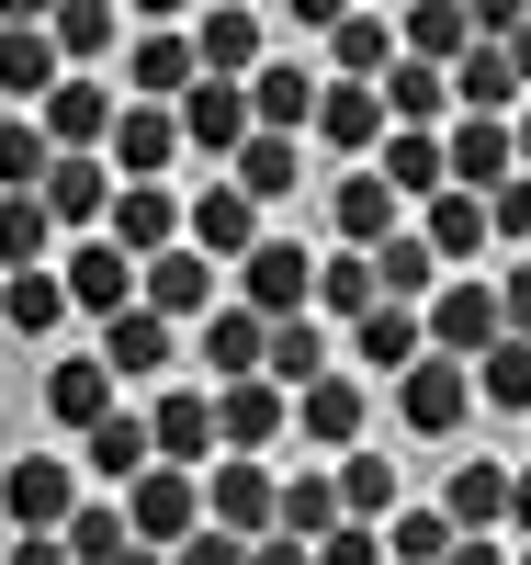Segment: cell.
<instances>
[{
    "instance_id": "cell-48",
    "label": "cell",
    "mask_w": 531,
    "mask_h": 565,
    "mask_svg": "<svg viewBox=\"0 0 531 565\" xmlns=\"http://www.w3.org/2000/svg\"><path fill=\"white\" fill-rule=\"evenodd\" d=\"M170 565H249V543H226V532H192V543H170Z\"/></svg>"
},
{
    "instance_id": "cell-28",
    "label": "cell",
    "mask_w": 531,
    "mask_h": 565,
    "mask_svg": "<svg viewBox=\"0 0 531 565\" xmlns=\"http://www.w3.org/2000/svg\"><path fill=\"white\" fill-rule=\"evenodd\" d=\"M464 45H475L464 0H407V23H396V57H407V68H453Z\"/></svg>"
},
{
    "instance_id": "cell-38",
    "label": "cell",
    "mask_w": 531,
    "mask_h": 565,
    "mask_svg": "<svg viewBox=\"0 0 531 565\" xmlns=\"http://www.w3.org/2000/svg\"><path fill=\"white\" fill-rule=\"evenodd\" d=\"M306 306H328L340 328H351V317H373V306H384V295H373V260H362V249H328V260H317V282H306Z\"/></svg>"
},
{
    "instance_id": "cell-49",
    "label": "cell",
    "mask_w": 531,
    "mask_h": 565,
    "mask_svg": "<svg viewBox=\"0 0 531 565\" xmlns=\"http://www.w3.org/2000/svg\"><path fill=\"white\" fill-rule=\"evenodd\" d=\"M0 565H68V554H57V532H23V543H0Z\"/></svg>"
},
{
    "instance_id": "cell-36",
    "label": "cell",
    "mask_w": 531,
    "mask_h": 565,
    "mask_svg": "<svg viewBox=\"0 0 531 565\" xmlns=\"http://www.w3.org/2000/svg\"><path fill=\"white\" fill-rule=\"evenodd\" d=\"M0 317H12L23 340H57V328H68V295H57V260H45V271H0Z\"/></svg>"
},
{
    "instance_id": "cell-11",
    "label": "cell",
    "mask_w": 531,
    "mask_h": 565,
    "mask_svg": "<svg viewBox=\"0 0 531 565\" xmlns=\"http://www.w3.org/2000/svg\"><path fill=\"white\" fill-rule=\"evenodd\" d=\"M181 249L192 260H249L261 249V204H237L226 181H204V193L181 204Z\"/></svg>"
},
{
    "instance_id": "cell-41",
    "label": "cell",
    "mask_w": 531,
    "mask_h": 565,
    "mask_svg": "<svg viewBox=\"0 0 531 565\" xmlns=\"http://www.w3.org/2000/svg\"><path fill=\"white\" fill-rule=\"evenodd\" d=\"M328 498H340V521H384V509H396V463H384V452H351L340 463V476H328Z\"/></svg>"
},
{
    "instance_id": "cell-2",
    "label": "cell",
    "mask_w": 531,
    "mask_h": 565,
    "mask_svg": "<svg viewBox=\"0 0 531 565\" xmlns=\"http://www.w3.org/2000/svg\"><path fill=\"white\" fill-rule=\"evenodd\" d=\"M192 498H204V532H226V543L272 532V463H249V452H215L204 476H192Z\"/></svg>"
},
{
    "instance_id": "cell-30",
    "label": "cell",
    "mask_w": 531,
    "mask_h": 565,
    "mask_svg": "<svg viewBox=\"0 0 531 565\" xmlns=\"http://www.w3.org/2000/svg\"><path fill=\"white\" fill-rule=\"evenodd\" d=\"M79 463H91L103 487H136V476H148V418H136V407L91 418V430H79Z\"/></svg>"
},
{
    "instance_id": "cell-43",
    "label": "cell",
    "mask_w": 531,
    "mask_h": 565,
    "mask_svg": "<svg viewBox=\"0 0 531 565\" xmlns=\"http://www.w3.org/2000/svg\"><path fill=\"white\" fill-rule=\"evenodd\" d=\"M45 45H57V68L103 57V45H114V0H57V12H45Z\"/></svg>"
},
{
    "instance_id": "cell-45",
    "label": "cell",
    "mask_w": 531,
    "mask_h": 565,
    "mask_svg": "<svg viewBox=\"0 0 531 565\" xmlns=\"http://www.w3.org/2000/svg\"><path fill=\"white\" fill-rule=\"evenodd\" d=\"M464 385H487V407H498V418H520V407H531V362H520V340L475 351V362H464Z\"/></svg>"
},
{
    "instance_id": "cell-32",
    "label": "cell",
    "mask_w": 531,
    "mask_h": 565,
    "mask_svg": "<svg viewBox=\"0 0 531 565\" xmlns=\"http://www.w3.org/2000/svg\"><path fill=\"white\" fill-rule=\"evenodd\" d=\"M328 68L373 90L384 68H396V23H384V12H340V23H328Z\"/></svg>"
},
{
    "instance_id": "cell-37",
    "label": "cell",
    "mask_w": 531,
    "mask_h": 565,
    "mask_svg": "<svg viewBox=\"0 0 531 565\" xmlns=\"http://www.w3.org/2000/svg\"><path fill=\"white\" fill-rule=\"evenodd\" d=\"M418 249L429 260H475V249H487V204H475V193H429V226H418Z\"/></svg>"
},
{
    "instance_id": "cell-50",
    "label": "cell",
    "mask_w": 531,
    "mask_h": 565,
    "mask_svg": "<svg viewBox=\"0 0 531 565\" xmlns=\"http://www.w3.org/2000/svg\"><path fill=\"white\" fill-rule=\"evenodd\" d=\"M249 565H306V543H283V532H261V543H249Z\"/></svg>"
},
{
    "instance_id": "cell-5",
    "label": "cell",
    "mask_w": 531,
    "mask_h": 565,
    "mask_svg": "<svg viewBox=\"0 0 531 565\" xmlns=\"http://www.w3.org/2000/svg\"><path fill=\"white\" fill-rule=\"evenodd\" d=\"M34 136H45V159H103V136H114V90L103 79H57L34 103Z\"/></svg>"
},
{
    "instance_id": "cell-42",
    "label": "cell",
    "mask_w": 531,
    "mask_h": 565,
    "mask_svg": "<svg viewBox=\"0 0 531 565\" xmlns=\"http://www.w3.org/2000/svg\"><path fill=\"white\" fill-rule=\"evenodd\" d=\"M57 554H68V565H114V554H125V509H114V498H79L68 521H57Z\"/></svg>"
},
{
    "instance_id": "cell-33",
    "label": "cell",
    "mask_w": 531,
    "mask_h": 565,
    "mask_svg": "<svg viewBox=\"0 0 531 565\" xmlns=\"http://www.w3.org/2000/svg\"><path fill=\"white\" fill-rule=\"evenodd\" d=\"M68 68H57V45H45V23H0V90L12 103H45Z\"/></svg>"
},
{
    "instance_id": "cell-51",
    "label": "cell",
    "mask_w": 531,
    "mask_h": 565,
    "mask_svg": "<svg viewBox=\"0 0 531 565\" xmlns=\"http://www.w3.org/2000/svg\"><path fill=\"white\" fill-rule=\"evenodd\" d=\"M114 565H170V554H148V543H125V554H114Z\"/></svg>"
},
{
    "instance_id": "cell-17",
    "label": "cell",
    "mask_w": 531,
    "mask_h": 565,
    "mask_svg": "<svg viewBox=\"0 0 531 565\" xmlns=\"http://www.w3.org/2000/svg\"><path fill=\"white\" fill-rule=\"evenodd\" d=\"M204 418H215V441L226 452H272L283 441V385H261V373H249V385H204Z\"/></svg>"
},
{
    "instance_id": "cell-25",
    "label": "cell",
    "mask_w": 531,
    "mask_h": 565,
    "mask_svg": "<svg viewBox=\"0 0 531 565\" xmlns=\"http://www.w3.org/2000/svg\"><path fill=\"white\" fill-rule=\"evenodd\" d=\"M181 90H192V45L170 34V23H148V34H136V57H125V103H181Z\"/></svg>"
},
{
    "instance_id": "cell-39",
    "label": "cell",
    "mask_w": 531,
    "mask_h": 565,
    "mask_svg": "<svg viewBox=\"0 0 531 565\" xmlns=\"http://www.w3.org/2000/svg\"><path fill=\"white\" fill-rule=\"evenodd\" d=\"M351 362L407 373V362H418V306H373V317H351Z\"/></svg>"
},
{
    "instance_id": "cell-23",
    "label": "cell",
    "mask_w": 531,
    "mask_h": 565,
    "mask_svg": "<svg viewBox=\"0 0 531 565\" xmlns=\"http://www.w3.org/2000/svg\"><path fill=\"white\" fill-rule=\"evenodd\" d=\"M295 181H306V136H249V148L226 159V193L237 204H283Z\"/></svg>"
},
{
    "instance_id": "cell-27",
    "label": "cell",
    "mask_w": 531,
    "mask_h": 565,
    "mask_svg": "<svg viewBox=\"0 0 531 565\" xmlns=\"http://www.w3.org/2000/svg\"><path fill=\"white\" fill-rule=\"evenodd\" d=\"M328 226H340V249H373V238H396V193H384L373 170H340V181H328Z\"/></svg>"
},
{
    "instance_id": "cell-8",
    "label": "cell",
    "mask_w": 531,
    "mask_h": 565,
    "mask_svg": "<svg viewBox=\"0 0 531 565\" xmlns=\"http://www.w3.org/2000/svg\"><path fill=\"white\" fill-rule=\"evenodd\" d=\"M464 407H475L464 362H429V351H418V362L396 373V418H407L418 441H453V430H464Z\"/></svg>"
},
{
    "instance_id": "cell-18",
    "label": "cell",
    "mask_w": 531,
    "mask_h": 565,
    "mask_svg": "<svg viewBox=\"0 0 531 565\" xmlns=\"http://www.w3.org/2000/svg\"><path fill=\"white\" fill-rule=\"evenodd\" d=\"M170 125H181V148H204V159L249 148V103H237V79H192L181 103H170Z\"/></svg>"
},
{
    "instance_id": "cell-7",
    "label": "cell",
    "mask_w": 531,
    "mask_h": 565,
    "mask_svg": "<svg viewBox=\"0 0 531 565\" xmlns=\"http://www.w3.org/2000/svg\"><path fill=\"white\" fill-rule=\"evenodd\" d=\"M306 282H317L306 238H261L249 260H237V306H249V317H306Z\"/></svg>"
},
{
    "instance_id": "cell-21",
    "label": "cell",
    "mask_w": 531,
    "mask_h": 565,
    "mask_svg": "<svg viewBox=\"0 0 531 565\" xmlns=\"http://www.w3.org/2000/svg\"><path fill=\"white\" fill-rule=\"evenodd\" d=\"M283 430H306L317 452H351L362 441V385H351V373H317L306 396H283Z\"/></svg>"
},
{
    "instance_id": "cell-34",
    "label": "cell",
    "mask_w": 531,
    "mask_h": 565,
    "mask_svg": "<svg viewBox=\"0 0 531 565\" xmlns=\"http://www.w3.org/2000/svg\"><path fill=\"white\" fill-rule=\"evenodd\" d=\"M272 532H283V543L340 532V498H328V476H317V463H306V476H272Z\"/></svg>"
},
{
    "instance_id": "cell-29",
    "label": "cell",
    "mask_w": 531,
    "mask_h": 565,
    "mask_svg": "<svg viewBox=\"0 0 531 565\" xmlns=\"http://www.w3.org/2000/svg\"><path fill=\"white\" fill-rule=\"evenodd\" d=\"M306 125H317V148L351 159V148H373V136H384V103H373L362 79H317V114H306Z\"/></svg>"
},
{
    "instance_id": "cell-14",
    "label": "cell",
    "mask_w": 531,
    "mask_h": 565,
    "mask_svg": "<svg viewBox=\"0 0 531 565\" xmlns=\"http://www.w3.org/2000/svg\"><path fill=\"white\" fill-rule=\"evenodd\" d=\"M170 351H181V328L148 317V306H125V317H103V351H91V362H103L114 396H125V385H148V373H170Z\"/></svg>"
},
{
    "instance_id": "cell-3",
    "label": "cell",
    "mask_w": 531,
    "mask_h": 565,
    "mask_svg": "<svg viewBox=\"0 0 531 565\" xmlns=\"http://www.w3.org/2000/svg\"><path fill=\"white\" fill-rule=\"evenodd\" d=\"M520 181V136L509 125H487V114H464V125H442V193H509Z\"/></svg>"
},
{
    "instance_id": "cell-46",
    "label": "cell",
    "mask_w": 531,
    "mask_h": 565,
    "mask_svg": "<svg viewBox=\"0 0 531 565\" xmlns=\"http://www.w3.org/2000/svg\"><path fill=\"white\" fill-rule=\"evenodd\" d=\"M45 181V136H34V114H0V193H34Z\"/></svg>"
},
{
    "instance_id": "cell-35",
    "label": "cell",
    "mask_w": 531,
    "mask_h": 565,
    "mask_svg": "<svg viewBox=\"0 0 531 565\" xmlns=\"http://www.w3.org/2000/svg\"><path fill=\"white\" fill-rule=\"evenodd\" d=\"M362 260H373V295H384V306H418L429 282H442V260L418 249V226H396V238H373Z\"/></svg>"
},
{
    "instance_id": "cell-47",
    "label": "cell",
    "mask_w": 531,
    "mask_h": 565,
    "mask_svg": "<svg viewBox=\"0 0 531 565\" xmlns=\"http://www.w3.org/2000/svg\"><path fill=\"white\" fill-rule=\"evenodd\" d=\"M306 565H384V543H373L362 521H340V532H317V543H306Z\"/></svg>"
},
{
    "instance_id": "cell-1",
    "label": "cell",
    "mask_w": 531,
    "mask_h": 565,
    "mask_svg": "<svg viewBox=\"0 0 531 565\" xmlns=\"http://www.w3.org/2000/svg\"><path fill=\"white\" fill-rule=\"evenodd\" d=\"M509 340V282H429V317H418V351L429 362H475V351H498Z\"/></svg>"
},
{
    "instance_id": "cell-26",
    "label": "cell",
    "mask_w": 531,
    "mask_h": 565,
    "mask_svg": "<svg viewBox=\"0 0 531 565\" xmlns=\"http://www.w3.org/2000/svg\"><path fill=\"white\" fill-rule=\"evenodd\" d=\"M114 407H125V396H114V373H103V362H45V418H57L68 441L91 430V418H114Z\"/></svg>"
},
{
    "instance_id": "cell-40",
    "label": "cell",
    "mask_w": 531,
    "mask_h": 565,
    "mask_svg": "<svg viewBox=\"0 0 531 565\" xmlns=\"http://www.w3.org/2000/svg\"><path fill=\"white\" fill-rule=\"evenodd\" d=\"M57 260V226H45L34 193H0V271H45Z\"/></svg>"
},
{
    "instance_id": "cell-24",
    "label": "cell",
    "mask_w": 531,
    "mask_h": 565,
    "mask_svg": "<svg viewBox=\"0 0 531 565\" xmlns=\"http://www.w3.org/2000/svg\"><path fill=\"white\" fill-rule=\"evenodd\" d=\"M34 204H45V226H103V204H114V170H103V159H45Z\"/></svg>"
},
{
    "instance_id": "cell-31",
    "label": "cell",
    "mask_w": 531,
    "mask_h": 565,
    "mask_svg": "<svg viewBox=\"0 0 531 565\" xmlns=\"http://www.w3.org/2000/svg\"><path fill=\"white\" fill-rule=\"evenodd\" d=\"M192 328H204V373H215V385H249V373H261V317L249 306H204Z\"/></svg>"
},
{
    "instance_id": "cell-44",
    "label": "cell",
    "mask_w": 531,
    "mask_h": 565,
    "mask_svg": "<svg viewBox=\"0 0 531 565\" xmlns=\"http://www.w3.org/2000/svg\"><path fill=\"white\" fill-rule=\"evenodd\" d=\"M373 181H384L396 204H407V193H442V136H384V170H373Z\"/></svg>"
},
{
    "instance_id": "cell-12",
    "label": "cell",
    "mask_w": 531,
    "mask_h": 565,
    "mask_svg": "<svg viewBox=\"0 0 531 565\" xmlns=\"http://www.w3.org/2000/svg\"><path fill=\"white\" fill-rule=\"evenodd\" d=\"M0 509H12V532H57L68 509H79V476H68V452H23L12 476H0Z\"/></svg>"
},
{
    "instance_id": "cell-22",
    "label": "cell",
    "mask_w": 531,
    "mask_h": 565,
    "mask_svg": "<svg viewBox=\"0 0 531 565\" xmlns=\"http://www.w3.org/2000/svg\"><path fill=\"white\" fill-rule=\"evenodd\" d=\"M181 45H192V79H249V68H261V12H237V0H215V12L192 23Z\"/></svg>"
},
{
    "instance_id": "cell-6",
    "label": "cell",
    "mask_w": 531,
    "mask_h": 565,
    "mask_svg": "<svg viewBox=\"0 0 531 565\" xmlns=\"http://www.w3.org/2000/svg\"><path fill=\"white\" fill-rule=\"evenodd\" d=\"M103 238H114L125 260H159V249H181V193H170V181H114Z\"/></svg>"
},
{
    "instance_id": "cell-9",
    "label": "cell",
    "mask_w": 531,
    "mask_h": 565,
    "mask_svg": "<svg viewBox=\"0 0 531 565\" xmlns=\"http://www.w3.org/2000/svg\"><path fill=\"white\" fill-rule=\"evenodd\" d=\"M170 159H181V125H170L159 103H114L103 170H114V181H170Z\"/></svg>"
},
{
    "instance_id": "cell-19",
    "label": "cell",
    "mask_w": 531,
    "mask_h": 565,
    "mask_svg": "<svg viewBox=\"0 0 531 565\" xmlns=\"http://www.w3.org/2000/svg\"><path fill=\"white\" fill-rule=\"evenodd\" d=\"M442 90L464 114H487V125H509L520 114V45H464V57L442 68Z\"/></svg>"
},
{
    "instance_id": "cell-10",
    "label": "cell",
    "mask_w": 531,
    "mask_h": 565,
    "mask_svg": "<svg viewBox=\"0 0 531 565\" xmlns=\"http://www.w3.org/2000/svg\"><path fill=\"white\" fill-rule=\"evenodd\" d=\"M57 295H68V317H125V306H136V260H125L114 238H79V249L57 260Z\"/></svg>"
},
{
    "instance_id": "cell-13",
    "label": "cell",
    "mask_w": 531,
    "mask_h": 565,
    "mask_svg": "<svg viewBox=\"0 0 531 565\" xmlns=\"http://www.w3.org/2000/svg\"><path fill=\"white\" fill-rule=\"evenodd\" d=\"M509 509H520V487H509V463H498V452L453 463V498H442V521H453L464 543H498V532H509Z\"/></svg>"
},
{
    "instance_id": "cell-4",
    "label": "cell",
    "mask_w": 531,
    "mask_h": 565,
    "mask_svg": "<svg viewBox=\"0 0 531 565\" xmlns=\"http://www.w3.org/2000/svg\"><path fill=\"white\" fill-rule=\"evenodd\" d=\"M114 509H125V543H148V554H170V543L204 532V498H192V476H170V463H148Z\"/></svg>"
},
{
    "instance_id": "cell-15",
    "label": "cell",
    "mask_w": 531,
    "mask_h": 565,
    "mask_svg": "<svg viewBox=\"0 0 531 565\" xmlns=\"http://www.w3.org/2000/svg\"><path fill=\"white\" fill-rule=\"evenodd\" d=\"M148 463H170V476H204L215 463V418H204V385H170L148 407Z\"/></svg>"
},
{
    "instance_id": "cell-16",
    "label": "cell",
    "mask_w": 531,
    "mask_h": 565,
    "mask_svg": "<svg viewBox=\"0 0 531 565\" xmlns=\"http://www.w3.org/2000/svg\"><path fill=\"white\" fill-rule=\"evenodd\" d=\"M237 103H249V136H306L317 79H306V57H261L249 79H237Z\"/></svg>"
},
{
    "instance_id": "cell-20",
    "label": "cell",
    "mask_w": 531,
    "mask_h": 565,
    "mask_svg": "<svg viewBox=\"0 0 531 565\" xmlns=\"http://www.w3.org/2000/svg\"><path fill=\"white\" fill-rule=\"evenodd\" d=\"M215 282H226L215 260H192V249H159V260H136V306L181 328V317H204V306H215Z\"/></svg>"
}]
</instances>
